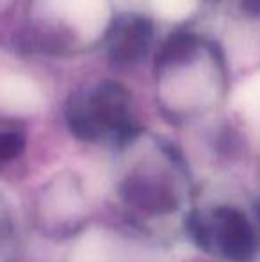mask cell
<instances>
[{
	"mask_svg": "<svg viewBox=\"0 0 260 262\" xmlns=\"http://www.w3.org/2000/svg\"><path fill=\"white\" fill-rule=\"evenodd\" d=\"M198 47V39L191 32H175L173 36L166 39V43L162 45L160 52L157 54V64L162 66H177L185 62L193 54H195Z\"/></svg>",
	"mask_w": 260,
	"mask_h": 262,
	"instance_id": "obj_6",
	"label": "cell"
},
{
	"mask_svg": "<svg viewBox=\"0 0 260 262\" xmlns=\"http://www.w3.org/2000/svg\"><path fill=\"white\" fill-rule=\"evenodd\" d=\"M123 196L130 204L152 212H162L175 207L173 196L168 191L143 180H127V184L123 186Z\"/></svg>",
	"mask_w": 260,
	"mask_h": 262,
	"instance_id": "obj_4",
	"label": "cell"
},
{
	"mask_svg": "<svg viewBox=\"0 0 260 262\" xmlns=\"http://www.w3.org/2000/svg\"><path fill=\"white\" fill-rule=\"evenodd\" d=\"M257 214H258V217H260V200L257 202Z\"/></svg>",
	"mask_w": 260,
	"mask_h": 262,
	"instance_id": "obj_10",
	"label": "cell"
},
{
	"mask_svg": "<svg viewBox=\"0 0 260 262\" xmlns=\"http://www.w3.org/2000/svg\"><path fill=\"white\" fill-rule=\"evenodd\" d=\"M152 39V24L143 16H122L109 31V54L118 64L137 62Z\"/></svg>",
	"mask_w": 260,
	"mask_h": 262,
	"instance_id": "obj_3",
	"label": "cell"
},
{
	"mask_svg": "<svg viewBox=\"0 0 260 262\" xmlns=\"http://www.w3.org/2000/svg\"><path fill=\"white\" fill-rule=\"evenodd\" d=\"M185 228H187L191 239L196 243V246H200L205 252H210L212 250V243H214V237H212V228L208 227L203 221V217L198 212H191L185 220Z\"/></svg>",
	"mask_w": 260,
	"mask_h": 262,
	"instance_id": "obj_7",
	"label": "cell"
},
{
	"mask_svg": "<svg viewBox=\"0 0 260 262\" xmlns=\"http://www.w3.org/2000/svg\"><path fill=\"white\" fill-rule=\"evenodd\" d=\"M89 97V104L102 130H111L120 141H129L137 134L130 114V95L116 82H104Z\"/></svg>",
	"mask_w": 260,
	"mask_h": 262,
	"instance_id": "obj_1",
	"label": "cell"
},
{
	"mask_svg": "<svg viewBox=\"0 0 260 262\" xmlns=\"http://www.w3.org/2000/svg\"><path fill=\"white\" fill-rule=\"evenodd\" d=\"M66 118H68V125H69V128H72V132L79 139L94 141V139H98L104 134V130H102L93 109H91L89 97L75 95L68 105Z\"/></svg>",
	"mask_w": 260,
	"mask_h": 262,
	"instance_id": "obj_5",
	"label": "cell"
},
{
	"mask_svg": "<svg viewBox=\"0 0 260 262\" xmlns=\"http://www.w3.org/2000/svg\"><path fill=\"white\" fill-rule=\"evenodd\" d=\"M25 146V141L21 136L14 134V132H0V162L11 161V159L18 157Z\"/></svg>",
	"mask_w": 260,
	"mask_h": 262,
	"instance_id": "obj_8",
	"label": "cell"
},
{
	"mask_svg": "<svg viewBox=\"0 0 260 262\" xmlns=\"http://www.w3.org/2000/svg\"><path fill=\"white\" fill-rule=\"evenodd\" d=\"M212 237L223 255L233 262H250L258 252V239L253 227L235 209L219 207L216 210Z\"/></svg>",
	"mask_w": 260,
	"mask_h": 262,
	"instance_id": "obj_2",
	"label": "cell"
},
{
	"mask_svg": "<svg viewBox=\"0 0 260 262\" xmlns=\"http://www.w3.org/2000/svg\"><path fill=\"white\" fill-rule=\"evenodd\" d=\"M243 11L251 18L260 16V0H243Z\"/></svg>",
	"mask_w": 260,
	"mask_h": 262,
	"instance_id": "obj_9",
	"label": "cell"
}]
</instances>
